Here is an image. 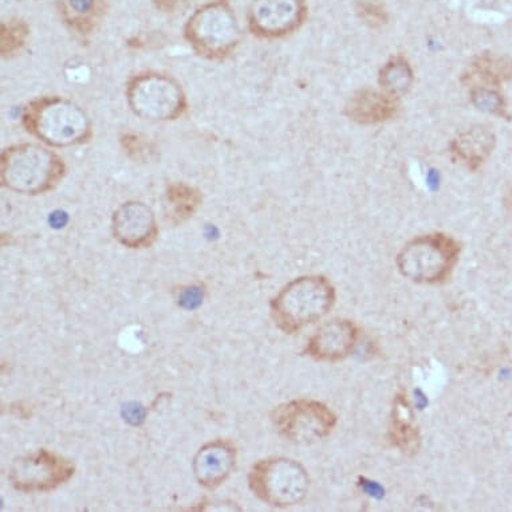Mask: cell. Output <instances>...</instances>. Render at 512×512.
I'll return each mask as SVG.
<instances>
[{
	"instance_id": "obj_25",
	"label": "cell",
	"mask_w": 512,
	"mask_h": 512,
	"mask_svg": "<svg viewBox=\"0 0 512 512\" xmlns=\"http://www.w3.org/2000/svg\"><path fill=\"white\" fill-rule=\"evenodd\" d=\"M510 204H512V191H511V194H510Z\"/></svg>"
},
{
	"instance_id": "obj_4",
	"label": "cell",
	"mask_w": 512,
	"mask_h": 512,
	"mask_svg": "<svg viewBox=\"0 0 512 512\" xmlns=\"http://www.w3.org/2000/svg\"><path fill=\"white\" fill-rule=\"evenodd\" d=\"M460 251V243L451 235L436 232L417 236L397 255V267L409 281L436 285L450 278Z\"/></svg>"
},
{
	"instance_id": "obj_6",
	"label": "cell",
	"mask_w": 512,
	"mask_h": 512,
	"mask_svg": "<svg viewBox=\"0 0 512 512\" xmlns=\"http://www.w3.org/2000/svg\"><path fill=\"white\" fill-rule=\"evenodd\" d=\"M248 487L256 498L273 507H291L306 498L310 478L302 464L287 458H269L252 466Z\"/></svg>"
},
{
	"instance_id": "obj_19",
	"label": "cell",
	"mask_w": 512,
	"mask_h": 512,
	"mask_svg": "<svg viewBox=\"0 0 512 512\" xmlns=\"http://www.w3.org/2000/svg\"><path fill=\"white\" fill-rule=\"evenodd\" d=\"M472 105L480 112L490 114L503 120L511 121V113L508 112L506 97L500 89L488 88V86H474L470 88Z\"/></svg>"
},
{
	"instance_id": "obj_8",
	"label": "cell",
	"mask_w": 512,
	"mask_h": 512,
	"mask_svg": "<svg viewBox=\"0 0 512 512\" xmlns=\"http://www.w3.org/2000/svg\"><path fill=\"white\" fill-rule=\"evenodd\" d=\"M271 421L290 443L310 445L326 439L337 425L336 413L324 403L299 399L278 405Z\"/></svg>"
},
{
	"instance_id": "obj_18",
	"label": "cell",
	"mask_w": 512,
	"mask_h": 512,
	"mask_svg": "<svg viewBox=\"0 0 512 512\" xmlns=\"http://www.w3.org/2000/svg\"><path fill=\"white\" fill-rule=\"evenodd\" d=\"M167 203L173 222L181 223L194 216L202 204V195L191 185L176 183L168 188Z\"/></svg>"
},
{
	"instance_id": "obj_5",
	"label": "cell",
	"mask_w": 512,
	"mask_h": 512,
	"mask_svg": "<svg viewBox=\"0 0 512 512\" xmlns=\"http://www.w3.org/2000/svg\"><path fill=\"white\" fill-rule=\"evenodd\" d=\"M184 37L200 57L220 61L236 49L240 29L227 0H214L196 10L184 27Z\"/></svg>"
},
{
	"instance_id": "obj_10",
	"label": "cell",
	"mask_w": 512,
	"mask_h": 512,
	"mask_svg": "<svg viewBox=\"0 0 512 512\" xmlns=\"http://www.w3.org/2000/svg\"><path fill=\"white\" fill-rule=\"evenodd\" d=\"M307 18L306 0H252L248 27L256 37L285 38L301 29Z\"/></svg>"
},
{
	"instance_id": "obj_22",
	"label": "cell",
	"mask_w": 512,
	"mask_h": 512,
	"mask_svg": "<svg viewBox=\"0 0 512 512\" xmlns=\"http://www.w3.org/2000/svg\"><path fill=\"white\" fill-rule=\"evenodd\" d=\"M392 440L393 444H396L404 452H415L420 443L419 431L408 421L396 417L393 420Z\"/></svg>"
},
{
	"instance_id": "obj_17",
	"label": "cell",
	"mask_w": 512,
	"mask_h": 512,
	"mask_svg": "<svg viewBox=\"0 0 512 512\" xmlns=\"http://www.w3.org/2000/svg\"><path fill=\"white\" fill-rule=\"evenodd\" d=\"M378 82L384 92L399 98L405 96L415 82L412 66L409 65L407 59L397 55L382 66Z\"/></svg>"
},
{
	"instance_id": "obj_13",
	"label": "cell",
	"mask_w": 512,
	"mask_h": 512,
	"mask_svg": "<svg viewBox=\"0 0 512 512\" xmlns=\"http://www.w3.org/2000/svg\"><path fill=\"white\" fill-rule=\"evenodd\" d=\"M236 450L227 440H214L204 445L196 454L192 468L200 486L215 490L222 486L234 471Z\"/></svg>"
},
{
	"instance_id": "obj_12",
	"label": "cell",
	"mask_w": 512,
	"mask_h": 512,
	"mask_svg": "<svg viewBox=\"0 0 512 512\" xmlns=\"http://www.w3.org/2000/svg\"><path fill=\"white\" fill-rule=\"evenodd\" d=\"M360 338V329L352 321L333 319L311 336L305 353L315 361L337 362L352 354Z\"/></svg>"
},
{
	"instance_id": "obj_16",
	"label": "cell",
	"mask_w": 512,
	"mask_h": 512,
	"mask_svg": "<svg viewBox=\"0 0 512 512\" xmlns=\"http://www.w3.org/2000/svg\"><path fill=\"white\" fill-rule=\"evenodd\" d=\"M511 81L512 57L507 54L492 53V51L476 55L462 78L463 84L470 88L488 86V88L500 89V86Z\"/></svg>"
},
{
	"instance_id": "obj_1",
	"label": "cell",
	"mask_w": 512,
	"mask_h": 512,
	"mask_svg": "<svg viewBox=\"0 0 512 512\" xmlns=\"http://www.w3.org/2000/svg\"><path fill=\"white\" fill-rule=\"evenodd\" d=\"M27 132L54 148L72 147L92 137V121L84 109L63 97H41L23 110Z\"/></svg>"
},
{
	"instance_id": "obj_2",
	"label": "cell",
	"mask_w": 512,
	"mask_h": 512,
	"mask_svg": "<svg viewBox=\"0 0 512 512\" xmlns=\"http://www.w3.org/2000/svg\"><path fill=\"white\" fill-rule=\"evenodd\" d=\"M336 303V289L322 275H307L291 281L270 302L275 325L286 334L301 332L303 328L325 317Z\"/></svg>"
},
{
	"instance_id": "obj_14",
	"label": "cell",
	"mask_w": 512,
	"mask_h": 512,
	"mask_svg": "<svg viewBox=\"0 0 512 512\" xmlns=\"http://www.w3.org/2000/svg\"><path fill=\"white\" fill-rule=\"evenodd\" d=\"M401 108L400 98L384 90L361 89L349 98L345 116L361 125L384 124L393 120Z\"/></svg>"
},
{
	"instance_id": "obj_7",
	"label": "cell",
	"mask_w": 512,
	"mask_h": 512,
	"mask_svg": "<svg viewBox=\"0 0 512 512\" xmlns=\"http://www.w3.org/2000/svg\"><path fill=\"white\" fill-rule=\"evenodd\" d=\"M126 100L136 116L153 122L176 120L187 110V97L179 82L160 73H141L131 78Z\"/></svg>"
},
{
	"instance_id": "obj_20",
	"label": "cell",
	"mask_w": 512,
	"mask_h": 512,
	"mask_svg": "<svg viewBox=\"0 0 512 512\" xmlns=\"http://www.w3.org/2000/svg\"><path fill=\"white\" fill-rule=\"evenodd\" d=\"M96 0H68L66 19L80 33H89L96 21Z\"/></svg>"
},
{
	"instance_id": "obj_21",
	"label": "cell",
	"mask_w": 512,
	"mask_h": 512,
	"mask_svg": "<svg viewBox=\"0 0 512 512\" xmlns=\"http://www.w3.org/2000/svg\"><path fill=\"white\" fill-rule=\"evenodd\" d=\"M29 37V26L23 21H10L2 25V55L10 58L21 51Z\"/></svg>"
},
{
	"instance_id": "obj_23",
	"label": "cell",
	"mask_w": 512,
	"mask_h": 512,
	"mask_svg": "<svg viewBox=\"0 0 512 512\" xmlns=\"http://www.w3.org/2000/svg\"><path fill=\"white\" fill-rule=\"evenodd\" d=\"M204 299V289L202 286L181 287L177 295V303L184 309L194 310L195 307L202 305Z\"/></svg>"
},
{
	"instance_id": "obj_15",
	"label": "cell",
	"mask_w": 512,
	"mask_h": 512,
	"mask_svg": "<svg viewBox=\"0 0 512 512\" xmlns=\"http://www.w3.org/2000/svg\"><path fill=\"white\" fill-rule=\"evenodd\" d=\"M496 147L494 131L487 125H475L452 140L450 151L455 161L470 171H478L490 159Z\"/></svg>"
},
{
	"instance_id": "obj_11",
	"label": "cell",
	"mask_w": 512,
	"mask_h": 512,
	"mask_svg": "<svg viewBox=\"0 0 512 512\" xmlns=\"http://www.w3.org/2000/svg\"><path fill=\"white\" fill-rule=\"evenodd\" d=\"M112 231L118 243L132 250L151 247L159 236L155 214L141 202H128L118 207L113 214Z\"/></svg>"
},
{
	"instance_id": "obj_24",
	"label": "cell",
	"mask_w": 512,
	"mask_h": 512,
	"mask_svg": "<svg viewBox=\"0 0 512 512\" xmlns=\"http://www.w3.org/2000/svg\"><path fill=\"white\" fill-rule=\"evenodd\" d=\"M157 9L163 10L164 13H172L175 10L177 0H155Z\"/></svg>"
},
{
	"instance_id": "obj_3",
	"label": "cell",
	"mask_w": 512,
	"mask_h": 512,
	"mask_svg": "<svg viewBox=\"0 0 512 512\" xmlns=\"http://www.w3.org/2000/svg\"><path fill=\"white\" fill-rule=\"evenodd\" d=\"M65 173L61 157L43 145H13L2 152V185L18 194L42 195L53 191Z\"/></svg>"
},
{
	"instance_id": "obj_9",
	"label": "cell",
	"mask_w": 512,
	"mask_h": 512,
	"mask_svg": "<svg viewBox=\"0 0 512 512\" xmlns=\"http://www.w3.org/2000/svg\"><path fill=\"white\" fill-rule=\"evenodd\" d=\"M76 474V466L69 459L53 451L41 450L21 456L11 463L9 480L17 491L26 494L50 492L69 482Z\"/></svg>"
}]
</instances>
